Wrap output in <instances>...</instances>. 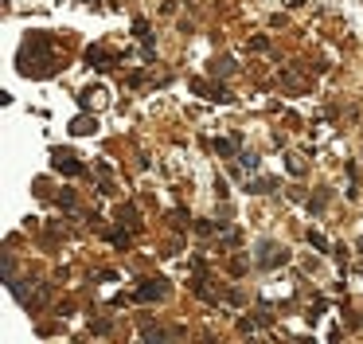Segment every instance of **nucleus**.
I'll return each mask as SVG.
<instances>
[{"label": "nucleus", "instance_id": "7ed1b4c3", "mask_svg": "<svg viewBox=\"0 0 363 344\" xmlns=\"http://www.w3.org/2000/svg\"><path fill=\"white\" fill-rule=\"evenodd\" d=\"M141 298H164V285H141Z\"/></svg>", "mask_w": 363, "mask_h": 344}, {"label": "nucleus", "instance_id": "f03ea898", "mask_svg": "<svg viewBox=\"0 0 363 344\" xmlns=\"http://www.w3.org/2000/svg\"><path fill=\"white\" fill-rule=\"evenodd\" d=\"M71 129H74V133H94V121H90V118H78Z\"/></svg>", "mask_w": 363, "mask_h": 344}, {"label": "nucleus", "instance_id": "f257e3e1", "mask_svg": "<svg viewBox=\"0 0 363 344\" xmlns=\"http://www.w3.org/2000/svg\"><path fill=\"white\" fill-rule=\"evenodd\" d=\"M55 165L63 168V172H82V165H74V161H67V153H63V149L55 153Z\"/></svg>", "mask_w": 363, "mask_h": 344}]
</instances>
